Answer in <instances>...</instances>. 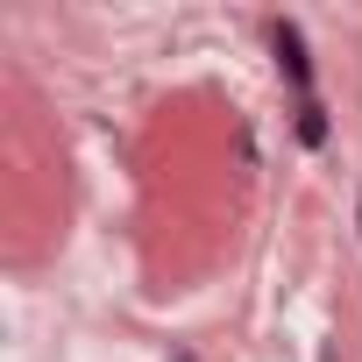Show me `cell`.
Listing matches in <instances>:
<instances>
[{
    "instance_id": "6da1fadb",
    "label": "cell",
    "mask_w": 362,
    "mask_h": 362,
    "mask_svg": "<svg viewBox=\"0 0 362 362\" xmlns=\"http://www.w3.org/2000/svg\"><path fill=\"white\" fill-rule=\"evenodd\" d=\"M277 57H284V71H291V86H298V142L320 149V142H327V114H320V93H313V57H305L298 22H277Z\"/></svg>"
}]
</instances>
